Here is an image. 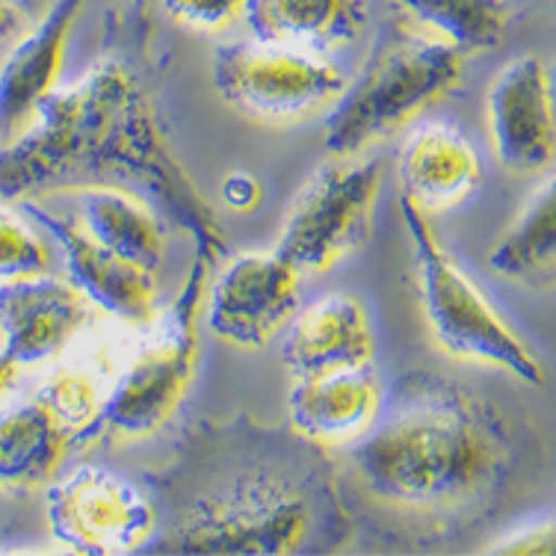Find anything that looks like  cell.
<instances>
[{"label":"cell","instance_id":"5","mask_svg":"<svg viewBox=\"0 0 556 556\" xmlns=\"http://www.w3.org/2000/svg\"><path fill=\"white\" fill-rule=\"evenodd\" d=\"M465 54L439 36L400 33L386 42L353 84L343 86L323 125V149L355 157L391 137L456 86Z\"/></svg>","mask_w":556,"mask_h":556},{"label":"cell","instance_id":"15","mask_svg":"<svg viewBox=\"0 0 556 556\" xmlns=\"http://www.w3.org/2000/svg\"><path fill=\"white\" fill-rule=\"evenodd\" d=\"M370 317L350 293H329L293 317L285 334V364L296 379L334 374L374 362Z\"/></svg>","mask_w":556,"mask_h":556},{"label":"cell","instance_id":"30","mask_svg":"<svg viewBox=\"0 0 556 556\" xmlns=\"http://www.w3.org/2000/svg\"><path fill=\"white\" fill-rule=\"evenodd\" d=\"M15 24H18V12L12 10L7 0H0V39L10 36L15 30Z\"/></svg>","mask_w":556,"mask_h":556},{"label":"cell","instance_id":"17","mask_svg":"<svg viewBox=\"0 0 556 556\" xmlns=\"http://www.w3.org/2000/svg\"><path fill=\"white\" fill-rule=\"evenodd\" d=\"M403 195L424 214L450 211L480 187L482 169L477 151L450 125H424L400 151Z\"/></svg>","mask_w":556,"mask_h":556},{"label":"cell","instance_id":"12","mask_svg":"<svg viewBox=\"0 0 556 556\" xmlns=\"http://www.w3.org/2000/svg\"><path fill=\"white\" fill-rule=\"evenodd\" d=\"M489 130L494 157L506 172L539 175L556 154L554 80L545 60L518 56L489 86Z\"/></svg>","mask_w":556,"mask_h":556},{"label":"cell","instance_id":"2","mask_svg":"<svg viewBox=\"0 0 556 556\" xmlns=\"http://www.w3.org/2000/svg\"><path fill=\"white\" fill-rule=\"evenodd\" d=\"M364 489L408 513H465L489 501L513 465L503 420L480 396L429 370L382 391L379 412L350 444Z\"/></svg>","mask_w":556,"mask_h":556},{"label":"cell","instance_id":"22","mask_svg":"<svg viewBox=\"0 0 556 556\" xmlns=\"http://www.w3.org/2000/svg\"><path fill=\"white\" fill-rule=\"evenodd\" d=\"M118 364L122 358H113L108 346H89V353L68 355L48 374L36 400H42L68 432H84L104 406Z\"/></svg>","mask_w":556,"mask_h":556},{"label":"cell","instance_id":"19","mask_svg":"<svg viewBox=\"0 0 556 556\" xmlns=\"http://www.w3.org/2000/svg\"><path fill=\"white\" fill-rule=\"evenodd\" d=\"M80 195V228L98 247L116 252L137 267L157 273L163 264V228L149 202L118 187H84Z\"/></svg>","mask_w":556,"mask_h":556},{"label":"cell","instance_id":"27","mask_svg":"<svg viewBox=\"0 0 556 556\" xmlns=\"http://www.w3.org/2000/svg\"><path fill=\"white\" fill-rule=\"evenodd\" d=\"M223 195L235 211H252L261 202V184L252 175H247V172H235V175L225 178Z\"/></svg>","mask_w":556,"mask_h":556},{"label":"cell","instance_id":"10","mask_svg":"<svg viewBox=\"0 0 556 556\" xmlns=\"http://www.w3.org/2000/svg\"><path fill=\"white\" fill-rule=\"evenodd\" d=\"M300 278L276 252L231 257L207 290V329L225 343L261 350L300 305Z\"/></svg>","mask_w":556,"mask_h":556},{"label":"cell","instance_id":"28","mask_svg":"<svg viewBox=\"0 0 556 556\" xmlns=\"http://www.w3.org/2000/svg\"><path fill=\"white\" fill-rule=\"evenodd\" d=\"M15 376H18V364L0 350V403H3V396L10 394V388L15 386Z\"/></svg>","mask_w":556,"mask_h":556},{"label":"cell","instance_id":"25","mask_svg":"<svg viewBox=\"0 0 556 556\" xmlns=\"http://www.w3.org/2000/svg\"><path fill=\"white\" fill-rule=\"evenodd\" d=\"M163 10L195 30H223L243 12V0H163Z\"/></svg>","mask_w":556,"mask_h":556},{"label":"cell","instance_id":"13","mask_svg":"<svg viewBox=\"0 0 556 556\" xmlns=\"http://www.w3.org/2000/svg\"><path fill=\"white\" fill-rule=\"evenodd\" d=\"M89 320V300L68 278L36 276L0 281L3 353L18 367L63 355Z\"/></svg>","mask_w":556,"mask_h":556},{"label":"cell","instance_id":"26","mask_svg":"<svg viewBox=\"0 0 556 556\" xmlns=\"http://www.w3.org/2000/svg\"><path fill=\"white\" fill-rule=\"evenodd\" d=\"M489 554H554L556 551V535H554V521L547 518L542 525H530L518 533H509L503 542L485 545Z\"/></svg>","mask_w":556,"mask_h":556},{"label":"cell","instance_id":"18","mask_svg":"<svg viewBox=\"0 0 556 556\" xmlns=\"http://www.w3.org/2000/svg\"><path fill=\"white\" fill-rule=\"evenodd\" d=\"M240 15L255 39L320 54L362 36L367 0H243Z\"/></svg>","mask_w":556,"mask_h":556},{"label":"cell","instance_id":"20","mask_svg":"<svg viewBox=\"0 0 556 556\" xmlns=\"http://www.w3.org/2000/svg\"><path fill=\"white\" fill-rule=\"evenodd\" d=\"M68 429L42 400L0 408V489L45 485L63 465Z\"/></svg>","mask_w":556,"mask_h":556},{"label":"cell","instance_id":"24","mask_svg":"<svg viewBox=\"0 0 556 556\" xmlns=\"http://www.w3.org/2000/svg\"><path fill=\"white\" fill-rule=\"evenodd\" d=\"M51 269V249L0 199V281Z\"/></svg>","mask_w":556,"mask_h":556},{"label":"cell","instance_id":"21","mask_svg":"<svg viewBox=\"0 0 556 556\" xmlns=\"http://www.w3.org/2000/svg\"><path fill=\"white\" fill-rule=\"evenodd\" d=\"M494 273L515 281L542 285L554 281L556 269V184H545L530 195L515 225L494 243L489 255Z\"/></svg>","mask_w":556,"mask_h":556},{"label":"cell","instance_id":"16","mask_svg":"<svg viewBox=\"0 0 556 556\" xmlns=\"http://www.w3.org/2000/svg\"><path fill=\"white\" fill-rule=\"evenodd\" d=\"M382 391L386 388L370 364L296 379L288 396L290 427L320 447L346 444L370 427Z\"/></svg>","mask_w":556,"mask_h":556},{"label":"cell","instance_id":"23","mask_svg":"<svg viewBox=\"0 0 556 556\" xmlns=\"http://www.w3.org/2000/svg\"><path fill=\"white\" fill-rule=\"evenodd\" d=\"M391 3L408 12L417 24L429 27L439 39L459 48L465 56L497 48L513 18L506 0H391Z\"/></svg>","mask_w":556,"mask_h":556},{"label":"cell","instance_id":"11","mask_svg":"<svg viewBox=\"0 0 556 556\" xmlns=\"http://www.w3.org/2000/svg\"><path fill=\"white\" fill-rule=\"evenodd\" d=\"M22 211L54 237L63 252L65 273L86 300L113 320L142 329L157 314L154 273L130 264L116 252L98 247L75 216L60 214L45 199H24Z\"/></svg>","mask_w":556,"mask_h":556},{"label":"cell","instance_id":"4","mask_svg":"<svg viewBox=\"0 0 556 556\" xmlns=\"http://www.w3.org/2000/svg\"><path fill=\"white\" fill-rule=\"evenodd\" d=\"M211 267L214 264L195 252L181 296L142 326L146 334L118 364L104 406L77 439L142 441L178 412L195 374V311L202 305L204 276Z\"/></svg>","mask_w":556,"mask_h":556},{"label":"cell","instance_id":"3","mask_svg":"<svg viewBox=\"0 0 556 556\" xmlns=\"http://www.w3.org/2000/svg\"><path fill=\"white\" fill-rule=\"evenodd\" d=\"M314 441H252L235 450L240 468H193L169 492H181L161 551L181 554H300L323 535H341V506L323 477ZM323 547V542H320Z\"/></svg>","mask_w":556,"mask_h":556},{"label":"cell","instance_id":"6","mask_svg":"<svg viewBox=\"0 0 556 556\" xmlns=\"http://www.w3.org/2000/svg\"><path fill=\"white\" fill-rule=\"evenodd\" d=\"M408 240L415 252L420 305L435 343L459 362L492 364L497 370L518 376L521 382L539 386L545 379L542 362L527 343L513 332V326L489 305L468 273L447 255L429 223V214L400 199Z\"/></svg>","mask_w":556,"mask_h":556},{"label":"cell","instance_id":"29","mask_svg":"<svg viewBox=\"0 0 556 556\" xmlns=\"http://www.w3.org/2000/svg\"><path fill=\"white\" fill-rule=\"evenodd\" d=\"M7 3H10L18 15H27V18H36V15H42V12L51 7V0H7Z\"/></svg>","mask_w":556,"mask_h":556},{"label":"cell","instance_id":"1","mask_svg":"<svg viewBox=\"0 0 556 556\" xmlns=\"http://www.w3.org/2000/svg\"><path fill=\"white\" fill-rule=\"evenodd\" d=\"M84 187H118L184 225L199 255L225 257L211 204L175 157L157 101L137 68L98 60L75 84L51 89L27 128L0 149V199H48Z\"/></svg>","mask_w":556,"mask_h":556},{"label":"cell","instance_id":"14","mask_svg":"<svg viewBox=\"0 0 556 556\" xmlns=\"http://www.w3.org/2000/svg\"><path fill=\"white\" fill-rule=\"evenodd\" d=\"M84 0H51L33 27L0 65V142L18 137L33 110L56 84L63 68L65 45L72 36Z\"/></svg>","mask_w":556,"mask_h":556},{"label":"cell","instance_id":"9","mask_svg":"<svg viewBox=\"0 0 556 556\" xmlns=\"http://www.w3.org/2000/svg\"><path fill=\"white\" fill-rule=\"evenodd\" d=\"M48 527L75 554H130L157 533V506L125 477L80 465L48 489Z\"/></svg>","mask_w":556,"mask_h":556},{"label":"cell","instance_id":"8","mask_svg":"<svg viewBox=\"0 0 556 556\" xmlns=\"http://www.w3.org/2000/svg\"><path fill=\"white\" fill-rule=\"evenodd\" d=\"M214 84L243 116L285 125L332 108L346 77L314 51L252 36L216 51Z\"/></svg>","mask_w":556,"mask_h":556},{"label":"cell","instance_id":"7","mask_svg":"<svg viewBox=\"0 0 556 556\" xmlns=\"http://www.w3.org/2000/svg\"><path fill=\"white\" fill-rule=\"evenodd\" d=\"M379 190V161L338 157L320 166L290 204L276 255L300 276L334 267L370 240Z\"/></svg>","mask_w":556,"mask_h":556}]
</instances>
